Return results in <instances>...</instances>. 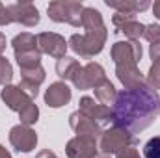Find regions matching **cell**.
<instances>
[{
	"instance_id": "1",
	"label": "cell",
	"mask_w": 160,
	"mask_h": 158,
	"mask_svg": "<svg viewBox=\"0 0 160 158\" xmlns=\"http://www.w3.org/2000/svg\"><path fill=\"white\" fill-rule=\"evenodd\" d=\"M160 114V97L147 84L134 89H121L112 104L114 126L138 134L151 126Z\"/></svg>"
},
{
	"instance_id": "2",
	"label": "cell",
	"mask_w": 160,
	"mask_h": 158,
	"mask_svg": "<svg viewBox=\"0 0 160 158\" xmlns=\"http://www.w3.org/2000/svg\"><path fill=\"white\" fill-rule=\"evenodd\" d=\"M82 26H84L86 34L84 36L73 34L71 39H69V47L73 48V52L78 54L80 58L89 60V58L102 52V48L106 45L108 32H106L101 11H97L95 7H84Z\"/></svg>"
},
{
	"instance_id": "3",
	"label": "cell",
	"mask_w": 160,
	"mask_h": 158,
	"mask_svg": "<svg viewBox=\"0 0 160 158\" xmlns=\"http://www.w3.org/2000/svg\"><path fill=\"white\" fill-rule=\"evenodd\" d=\"M48 17L54 22H67L75 28L82 26V13L84 6L75 0H56L48 4Z\"/></svg>"
},
{
	"instance_id": "4",
	"label": "cell",
	"mask_w": 160,
	"mask_h": 158,
	"mask_svg": "<svg viewBox=\"0 0 160 158\" xmlns=\"http://www.w3.org/2000/svg\"><path fill=\"white\" fill-rule=\"evenodd\" d=\"M127 145H138L136 138L127 132L125 128H119V126H112L108 130H102L101 134V141H99V149L102 155H116L119 149L127 147Z\"/></svg>"
},
{
	"instance_id": "5",
	"label": "cell",
	"mask_w": 160,
	"mask_h": 158,
	"mask_svg": "<svg viewBox=\"0 0 160 158\" xmlns=\"http://www.w3.org/2000/svg\"><path fill=\"white\" fill-rule=\"evenodd\" d=\"M112 60L116 67L119 65H136L142 60V45L138 41H118L112 45Z\"/></svg>"
},
{
	"instance_id": "6",
	"label": "cell",
	"mask_w": 160,
	"mask_h": 158,
	"mask_svg": "<svg viewBox=\"0 0 160 158\" xmlns=\"http://www.w3.org/2000/svg\"><path fill=\"white\" fill-rule=\"evenodd\" d=\"M102 80H106V75H104L102 65H99V63H95V62H89L88 65L78 67V71L73 75L71 82H73L75 87H78V89H93V87L99 86Z\"/></svg>"
},
{
	"instance_id": "7",
	"label": "cell",
	"mask_w": 160,
	"mask_h": 158,
	"mask_svg": "<svg viewBox=\"0 0 160 158\" xmlns=\"http://www.w3.org/2000/svg\"><path fill=\"white\" fill-rule=\"evenodd\" d=\"M8 7V15L11 22H19L22 26H36L39 24V11L34 4L30 2H17V4H9Z\"/></svg>"
},
{
	"instance_id": "8",
	"label": "cell",
	"mask_w": 160,
	"mask_h": 158,
	"mask_svg": "<svg viewBox=\"0 0 160 158\" xmlns=\"http://www.w3.org/2000/svg\"><path fill=\"white\" fill-rule=\"evenodd\" d=\"M9 143L19 153H30L38 145V134L24 125H15L9 130Z\"/></svg>"
},
{
	"instance_id": "9",
	"label": "cell",
	"mask_w": 160,
	"mask_h": 158,
	"mask_svg": "<svg viewBox=\"0 0 160 158\" xmlns=\"http://www.w3.org/2000/svg\"><path fill=\"white\" fill-rule=\"evenodd\" d=\"M38 47H39L41 54H48L52 58H63L67 52L69 43L65 41V37H62L60 34L54 32H41L38 36Z\"/></svg>"
},
{
	"instance_id": "10",
	"label": "cell",
	"mask_w": 160,
	"mask_h": 158,
	"mask_svg": "<svg viewBox=\"0 0 160 158\" xmlns=\"http://www.w3.org/2000/svg\"><path fill=\"white\" fill-rule=\"evenodd\" d=\"M97 149V140L89 136H75L65 145L67 158H95L99 155Z\"/></svg>"
},
{
	"instance_id": "11",
	"label": "cell",
	"mask_w": 160,
	"mask_h": 158,
	"mask_svg": "<svg viewBox=\"0 0 160 158\" xmlns=\"http://www.w3.org/2000/svg\"><path fill=\"white\" fill-rule=\"evenodd\" d=\"M69 125H71V128L77 132V136H89V138H101V134H102V128H101V125L97 123V121H93L91 117H88V116H84L82 112H73L71 116H69Z\"/></svg>"
},
{
	"instance_id": "12",
	"label": "cell",
	"mask_w": 160,
	"mask_h": 158,
	"mask_svg": "<svg viewBox=\"0 0 160 158\" xmlns=\"http://www.w3.org/2000/svg\"><path fill=\"white\" fill-rule=\"evenodd\" d=\"M80 112L88 117H91L93 121H97L99 125H106L112 121V110L101 102H95V99L91 97H82L80 99Z\"/></svg>"
},
{
	"instance_id": "13",
	"label": "cell",
	"mask_w": 160,
	"mask_h": 158,
	"mask_svg": "<svg viewBox=\"0 0 160 158\" xmlns=\"http://www.w3.org/2000/svg\"><path fill=\"white\" fill-rule=\"evenodd\" d=\"M0 97H2V101L8 104V108L13 110V112H22L28 104L34 102L19 86H11V84H9V86H4Z\"/></svg>"
},
{
	"instance_id": "14",
	"label": "cell",
	"mask_w": 160,
	"mask_h": 158,
	"mask_svg": "<svg viewBox=\"0 0 160 158\" xmlns=\"http://www.w3.org/2000/svg\"><path fill=\"white\" fill-rule=\"evenodd\" d=\"M71 101V87L65 82H54L45 93V102L50 108H62Z\"/></svg>"
},
{
	"instance_id": "15",
	"label": "cell",
	"mask_w": 160,
	"mask_h": 158,
	"mask_svg": "<svg viewBox=\"0 0 160 158\" xmlns=\"http://www.w3.org/2000/svg\"><path fill=\"white\" fill-rule=\"evenodd\" d=\"M116 75L119 82L125 86V89H134L142 84H145L142 71L138 69V65H119L116 67Z\"/></svg>"
},
{
	"instance_id": "16",
	"label": "cell",
	"mask_w": 160,
	"mask_h": 158,
	"mask_svg": "<svg viewBox=\"0 0 160 158\" xmlns=\"http://www.w3.org/2000/svg\"><path fill=\"white\" fill-rule=\"evenodd\" d=\"M106 6L116 9L118 13H127V15H136L138 11H143L149 7V2L147 0H119V2H114V0H106Z\"/></svg>"
},
{
	"instance_id": "17",
	"label": "cell",
	"mask_w": 160,
	"mask_h": 158,
	"mask_svg": "<svg viewBox=\"0 0 160 158\" xmlns=\"http://www.w3.org/2000/svg\"><path fill=\"white\" fill-rule=\"evenodd\" d=\"M11 47L15 50V54H22V52H32V50H39L38 47V37L28 34V32H22L19 36H15L11 41Z\"/></svg>"
},
{
	"instance_id": "18",
	"label": "cell",
	"mask_w": 160,
	"mask_h": 158,
	"mask_svg": "<svg viewBox=\"0 0 160 158\" xmlns=\"http://www.w3.org/2000/svg\"><path fill=\"white\" fill-rule=\"evenodd\" d=\"M93 91H95V99H97L101 104H104V106L114 104V101H116V97H118V91H116L114 84H112L108 78L102 80L99 86H95Z\"/></svg>"
},
{
	"instance_id": "19",
	"label": "cell",
	"mask_w": 160,
	"mask_h": 158,
	"mask_svg": "<svg viewBox=\"0 0 160 158\" xmlns=\"http://www.w3.org/2000/svg\"><path fill=\"white\" fill-rule=\"evenodd\" d=\"M78 67H80V63L75 58L63 56V58H60L58 63H56V73H58V77L62 80H71L73 75L78 71Z\"/></svg>"
},
{
	"instance_id": "20",
	"label": "cell",
	"mask_w": 160,
	"mask_h": 158,
	"mask_svg": "<svg viewBox=\"0 0 160 158\" xmlns=\"http://www.w3.org/2000/svg\"><path fill=\"white\" fill-rule=\"evenodd\" d=\"M15 60L21 67V71L26 69H36L41 65V52L39 50H32V52H22V54H15Z\"/></svg>"
},
{
	"instance_id": "21",
	"label": "cell",
	"mask_w": 160,
	"mask_h": 158,
	"mask_svg": "<svg viewBox=\"0 0 160 158\" xmlns=\"http://www.w3.org/2000/svg\"><path fill=\"white\" fill-rule=\"evenodd\" d=\"M143 30H145V26H143L140 21H136V19L125 22V24L119 28V32H123L130 41H136L138 37H142V36H143Z\"/></svg>"
},
{
	"instance_id": "22",
	"label": "cell",
	"mask_w": 160,
	"mask_h": 158,
	"mask_svg": "<svg viewBox=\"0 0 160 158\" xmlns=\"http://www.w3.org/2000/svg\"><path fill=\"white\" fill-rule=\"evenodd\" d=\"M38 117H39V108H38V104H28L22 112H19V119H21V125H24V126H32V125H36L38 123Z\"/></svg>"
},
{
	"instance_id": "23",
	"label": "cell",
	"mask_w": 160,
	"mask_h": 158,
	"mask_svg": "<svg viewBox=\"0 0 160 158\" xmlns=\"http://www.w3.org/2000/svg\"><path fill=\"white\" fill-rule=\"evenodd\" d=\"M21 80L30 82V84H36V86H41V84H43V80H45V69L39 65V67H36V69L21 71Z\"/></svg>"
},
{
	"instance_id": "24",
	"label": "cell",
	"mask_w": 160,
	"mask_h": 158,
	"mask_svg": "<svg viewBox=\"0 0 160 158\" xmlns=\"http://www.w3.org/2000/svg\"><path fill=\"white\" fill-rule=\"evenodd\" d=\"M147 86L151 89H155V91L160 89V58L153 62V65H151V69L147 73Z\"/></svg>"
},
{
	"instance_id": "25",
	"label": "cell",
	"mask_w": 160,
	"mask_h": 158,
	"mask_svg": "<svg viewBox=\"0 0 160 158\" xmlns=\"http://www.w3.org/2000/svg\"><path fill=\"white\" fill-rule=\"evenodd\" d=\"M11 78H13V67L4 56H0V84L2 86H9Z\"/></svg>"
},
{
	"instance_id": "26",
	"label": "cell",
	"mask_w": 160,
	"mask_h": 158,
	"mask_svg": "<svg viewBox=\"0 0 160 158\" xmlns=\"http://www.w3.org/2000/svg\"><path fill=\"white\" fill-rule=\"evenodd\" d=\"M143 156L145 158H160V136L151 138L143 145Z\"/></svg>"
},
{
	"instance_id": "27",
	"label": "cell",
	"mask_w": 160,
	"mask_h": 158,
	"mask_svg": "<svg viewBox=\"0 0 160 158\" xmlns=\"http://www.w3.org/2000/svg\"><path fill=\"white\" fill-rule=\"evenodd\" d=\"M149 43H155V41L160 39V24H147L145 30H143V36Z\"/></svg>"
},
{
	"instance_id": "28",
	"label": "cell",
	"mask_w": 160,
	"mask_h": 158,
	"mask_svg": "<svg viewBox=\"0 0 160 158\" xmlns=\"http://www.w3.org/2000/svg\"><path fill=\"white\" fill-rule=\"evenodd\" d=\"M116 158H140V153H138L136 145H127L116 153Z\"/></svg>"
},
{
	"instance_id": "29",
	"label": "cell",
	"mask_w": 160,
	"mask_h": 158,
	"mask_svg": "<svg viewBox=\"0 0 160 158\" xmlns=\"http://www.w3.org/2000/svg\"><path fill=\"white\" fill-rule=\"evenodd\" d=\"M19 87L34 101L36 97H38V93H39V86H36V84H30V82H24V80H21V84H19Z\"/></svg>"
},
{
	"instance_id": "30",
	"label": "cell",
	"mask_w": 160,
	"mask_h": 158,
	"mask_svg": "<svg viewBox=\"0 0 160 158\" xmlns=\"http://www.w3.org/2000/svg\"><path fill=\"white\" fill-rule=\"evenodd\" d=\"M134 19H136L134 15H127V13H116V15L112 17V22H114V26L121 28L125 22H128V21H134Z\"/></svg>"
},
{
	"instance_id": "31",
	"label": "cell",
	"mask_w": 160,
	"mask_h": 158,
	"mask_svg": "<svg viewBox=\"0 0 160 158\" xmlns=\"http://www.w3.org/2000/svg\"><path fill=\"white\" fill-rule=\"evenodd\" d=\"M11 21H9V15H8V7L0 2V26H6V24H9Z\"/></svg>"
},
{
	"instance_id": "32",
	"label": "cell",
	"mask_w": 160,
	"mask_h": 158,
	"mask_svg": "<svg viewBox=\"0 0 160 158\" xmlns=\"http://www.w3.org/2000/svg\"><path fill=\"white\" fill-rule=\"evenodd\" d=\"M149 54H151V60H153V62L160 58V39H158V41H155V43H151Z\"/></svg>"
},
{
	"instance_id": "33",
	"label": "cell",
	"mask_w": 160,
	"mask_h": 158,
	"mask_svg": "<svg viewBox=\"0 0 160 158\" xmlns=\"http://www.w3.org/2000/svg\"><path fill=\"white\" fill-rule=\"evenodd\" d=\"M38 158H58L50 149H45V151H41L39 155H38Z\"/></svg>"
},
{
	"instance_id": "34",
	"label": "cell",
	"mask_w": 160,
	"mask_h": 158,
	"mask_svg": "<svg viewBox=\"0 0 160 158\" xmlns=\"http://www.w3.org/2000/svg\"><path fill=\"white\" fill-rule=\"evenodd\" d=\"M6 50V36L0 32V56H2V52Z\"/></svg>"
},
{
	"instance_id": "35",
	"label": "cell",
	"mask_w": 160,
	"mask_h": 158,
	"mask_svg": "<svg viewBox=\"0 0 160 158\" xmlns=\"http://www.w3.org/2000/svg\"><path fill=\"white\" fill-rule=\"evenodd\" d=\"M153 13H155V17H157V19H160V0L153 4Z\"/></svg>"
},
{
	"instance_id": "36",
	"label": "cell",
	"mask_w": 160,
	"mask_h": 158,
	"mask_svg": "<svg viewBox=\"0 0 160 158\" xmlns=\"http://www.w3.org/2000/svg\"><path fill=\"white\" fill-rule=\"evenodd\" d=\"M0 158H11L9 151H6V147H2V145H0Z\"/></svg>"
},
{
	"instance_id": "37",
	"label": "cell",
	"mask_w": 160,
	"mask_h": 158,
	"mask_svg": "<svg viewBox=\"0 0 160 158\" xmlns=\"http://www.w3.org/2000/svg\"><path fill=\"white\" fill-rule=\"evenodd\" d=\"M95 158H112V156H110V155H102V153H101V155H97Z\"/></svg>"
}]
</instances>
